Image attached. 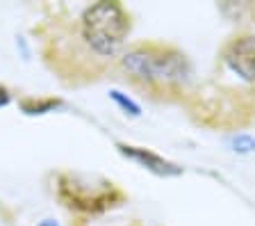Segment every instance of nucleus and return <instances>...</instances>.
Here are the masks:
<instances>
[{"label":"nucleus","mask_w":255,"mask_h":226,"mask_svg":"<svg viewBox=\"0 0 255 226\" xmlns=\"http://www.w3.org/2000/svg\"><path fill=\"white\" fill-rule=\"evenodd\" d=\"M80 32L91 50L103 57H112L130 32V16L121 2L101 0L82 11Z\"/></svg>","instance_id":"1"},{"label":"nucleus","mask_w":255,"mask_h":226,"mask_svg":"<svg viewBox=\"0 0 255 226\" xmlns=\"http://www.w3.org/2000/svg\"><path fill=\"white\" fill-rule=\"evenodd\" d=\"M126 71L143 82H180L187 78L185 55L162 46H134L123 55Z\"/></svg>","instance_id":"2"},{"label":"nucleus","mask_w":255,"mask_h":226,"mask_svg":"<svg viewBox=\"0 0 255 226\" xmlns=\"http://www.w3.org/2000/svg\"><path fill=\"white\" fill-rule=\"evenodd\" d=\"M57 199L69 210L75 213H105L107 208H114L123 201V192L112 183H103L91 188V183L80 181L73 174H59L57 176Z\"/></svg>","instance_id":"3"},{"label":"nucleus","mask_w":255,"mask_h":226,"mask_svg":"<svg viewBox=\"0 0 255 226\" xmlns=\"http://www.w3.org/2000/svg\"><path fill=\"white\" fill-rule=\"evenodd\" d=\"M226 62L228 66L244 80H255V37L233 39L226 48Z\"/></svg>","instance_id":"4"},{"label":"nucleus","mask_w":255,"mask_h":226,"mask_svg":"<svg viewBox=\"0 0 255 226\" xmlns=\"http://www.w3.org/2000/svg\"><path fill=\"white\" fill-rule=\"evenodd\" d=\"M117 149L121 151L126 158H130V160H134L137 165H141L143 169H148V172L157 174V176H180L182 174V167H178V165H173V162L164 160L162 156H157V153H153L150 149H141V146H130V144H121L119 142Z\"/></svg>","instance_id":"5"},{"label":"nucleus","mask_w":255,"mask_h":226,"mask_svg":"<svg viewBox=\"0 0 255 226\" xmlns=\"http://www.w3.org/2000/svg\"><path fill=\"white\" fill-rule=\"evenodd\" d=\"M64 101L55 96H46V98H34V96H25L18 101V108H21L23 114H30V117H37V114H48L55 112L57 108H62Z\"/></svg>","instance_id":"6"},{"label":"nucleus","mask_w":255,"mask_h":226,"mask_svg":"<svg viewBox=\"0 0 255 226\" xmlns=\"http://www.w3.org/2000/svg\"><path fill=\"white\" fill-rule=\"evenodd\" d=\"M110 98L117 103V105H119V108H121L126 114H132V117H139V114H141V110H139L137 103H134L130 96H126L123 92H119V89H112V92H110Z\"/></svg>","instance_id":"7"},{"label":"nucleus","mask_w":255,"mask_h":226,"mask_svg":"<svg viewBox=\"0 0 255 226\" xmlns=\"http://www.w3.org/2000/svg\"><path fill=\"white\" fill-rule=\"evenodd\" d=\"M233 146H235V151H239V153H249V151L255 149V140L249 137V135H239V137L233 140Z\"/></svg>","instance_id":"8"},{"label":"nucleus","mask_w":255,"mask_h":226,"mask_svg":"<svg viewBox=\"0 0 255 226\" xmlns=\"http://www.w3.org/2000/svg\"><path fill=\"white\" fill-rule=\"evenodd\" d=\"M11 96H9V89H7L5 85H0V108H5V105H9Z\"/></svg>","instance_id":"9"},{"label":"nucleus","mask_w":255,"mask_h":226,"mask_svg":"<svg viewBox=\"0 0 255 226\" xmlns=\"http://www.w3.org/2000/svg\"><path fill=\"white\" fill-rule=\"evenodd\" d=\"M39 226H59V224H57V222H55V220H43Z\"/></svg>","instance_id":"10"}]
</instances>
